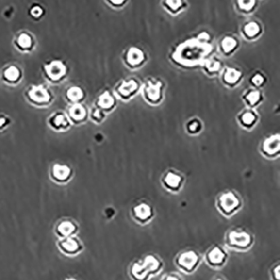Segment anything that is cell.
Here are the masks:
<instances>
[{"label":"cell","mask_w":280,"mask_h":280,"mask_svg":"<svg viewBox=\"0 0 280 280\" xmlns=\"http://www.w3.org/2000/svg\"><path fill=\"white\" fill-rule=\"evenodd\" d=\"M209 48L199 45V43L189 42L184 46H182L178 51V59L187 65L198 63V61L204 57L209 51Z\"/></svg>","instance_id":"obj_1"},{"label":"cell","mask_w":280,"mask_h":280,"mask_svg":"<svg viewBox=\"0 0 280 280\" xmlns=\"http://www.w3.org/2000/svg\"><path fill=\"white\" fill-rule=\"evenodd\" d=\"M158 267V262L152 256H149L146 258L143 265L135 264L133 268V274L138 279H143L148 271L155 270Z\"/></svg>","instance_id":"obj_2"},{"label":"cell","mask_w":280,"mask_h":280,"mask_svg":"<svg viewBox=\"0 0 280 280\" xmlns=\"http://www.w3.org/2000/svg\"><path fill=\"white\" fill-rule=\"evenodd\" d=\"M237 205L238 199L232 193H227L221 197V206L223 208L224 211L227 212H230L234 210Z\"/></svg>","instance_id":"obj_3"},{"label":"cell","mask_w":280,"mask_h":280,"mask_svg":"<svg viewBox=\"0 0 280 280\" xmlns=\"http://www.w3.org/2000/svg\"><path fill=\"white\" fill-rule=\"evenodd\" d=\"M231 243L234 245L239 246V247H246L248 245L251 241V237L246 232H236L233 231L230 235Z\"/></svg>","instance_id":"obj_4"},{"label":"cell","mask_w":280,"mask_h":280,"mask_svg":"<svg viewBox=\"0 0 280 280\" xmlns=\"http://www.w3.org/2000/svg\"><path fill=\"white\" fill-rule=\"evenodd\" d=\"M47 69L50 78L54 79L61 78L66 71L65 66L60 62H54V63H50L49 66H47Z\"/></svg>","instance_id":"obj_5"},{"label":"cell","mask_w":280,"mask_h":280,"mask_svg":"<svg viewBox=\"0 0 280 280\" xmlns=\"http://www.w3.org/2000/svg\"><path fill=\"white\" fill-rule=\"evenodd\" d=\"M198 260V257L194 252L183 253L179 259V264L187 269H191Z\"/></svg>","instance_id":"obj_6"},{"label":"cell","mask_w":280,"mask_h":280,"mask_svg":"<svg viewBox=\"0 0 280 280\" xmlns=\"http://www.w3.org/2000/svg\"><path fill=\"white\" fill-rule=\"evenodd\" d=\"M30 96L38 102H45L49 99V95L48 92L41 87L33 88L32 91L30 92Z\"/></svg>","instance_id":"obj_7"},{"label":"cell","mask_w":280,"mask_h":280,"mask_svg":"<svg viewBox=\"0 0 280 280\" xmlns=\"http://www.w3.org/2000/svg\"><path fill=\"white\" fill-rule=\"evenodd\" d=\"M265 151L268 153H274L280 150V137L279 135H275L266 141L264 144Z\"/></svg>","instance_id":"obj_8"},{"label":"cell","mask_w":280,"mask_h":280,"mask_svg":"<svg viewBox=\"0 0 280 280\" xmlns=\"http://www.w3.org/2000/svg\"><path fill=\"white\" fill-rule=\"evenodd\" d=\"M135 214L141 220H146L151 215V208L146 204H142L135 208Z\"/></svg>","instance_id":"obj_9"},{"label":"cell","mask_w":280,"mask_h":280,"mask_svg":"<svg viewBox=\"0 0 280 280\" xmlns=\"http://www.w3.org/2000/svg\"><path fill=\"white\" fill-rule=\"evenodd\" d=\"M143 60V53L142 50L136 49V48H132L129 51L128 55V61L132 65H136L141 63Z\"/></svg>","instance_id":"obj_10"},{"label":"cell","mask_w":280,"mask_h":280,"mask_svg":"<svg viewBox=\"0 0 280 280\" xmlns=\"http://www.w3.org/2000/svg\"><path fill=\"white\" fill-rule=\"evenodd\" d=\"M69 168L66 166H61V165H56L54 167V175L57 177L58 180H65L66 177L69 174Z\"/></svg>","instance_id":"obj_11"},{"label":"cell","mask_w":280,"mask_h":280,"mask_svg":"<svg viewBox=\"0 0 280 280\" xmlns=\"http://www.w3.org/2000/svg\"><path fill=\"white\" fill-rule=\"evenodd\" d=\"M224 257H225V255H224L223 252L218 247L213 249L210 252V255H209L210 260L213 264H220V263L223 261Z\"/></svg>","instance_id":"obj_12"},{"label":"cell","mask_w":280,"mask_h":280,"mask_svg":"<svg viewBox=\"0 0 280 280\" xmlns=\"http://www.w3.org/2000/svg\"><path fill=\"white\" fill-rule=\"evenodd\" d=\"M160 83L158 84H151L150 83L149 88H148V97L150 98L152 100H157L159 95H160Z\"/></svg>","instance_id":"obj_13"},{"label":"cell","mask_w":280,"mask_h":280,"mask_svg":"<svg viewBox=\"0 0 280 280\" xmlns=\"http://www.w3.org/2000/svg\"><path fill=\"white\" fill-rule=\"evenodd\" d=\"M73 231H74V226L67 221L63 222L58 227V231L63 236H68L71 233H73Z\"/></svg>","instance_id":"obj_14"},{"label":"cell","mask_w":280,"mask_h":280,"mask_svg":"<svg viewBox=\"0 0 280 280\" xmlns=\"http://www.w3.org/2000/svg\"><path fill=\"white\" fill-rule=\"evenodd\" d=\"M70 113L72 115V116L74 117L77 120H80V119H82L84 115H85V110L84 109L79 105V104H76L74 105L71 110H70Z\"/></svg>","instance_id":"obj_15"},{"label":"cell","mask_w":280,"mask_h":280,"mask_svg":"<svg viewBox=\"0 0 280 280\" xmlns=\"http://www.w3.org/2000/svg\"><path fill=\"white\" fill-rule=\"evenodd\" d=\"M135 88H136V82L134 80H131L121 86L120 92L122 95H129L131 93H132L135 90Z\"/></svg>","instance_id":"obj_16"},{"label":"cell","mask_w":280,"mask_h":280,"mask_svg":"<svg viewBox=\"0 0 280 280\" xmlns=\"http://www.w3.org/2000/svg\"><path fill=\"white\" fill-rule=\"evenodd\" d=\"M165 181H166L167 185L173 187V188H175V187H178L179 184H180V181H181V178L176 175V174H174V173H170L167 174V178H166Z\"/></svg>","instance_id":"obj_17"},{"label":"cell","mask_w":280,"mask_h":280,"mask_svg":"<svg viewBox=\"0 0 280 280\" xmlns=\"http://www.w3.org/2000/svg\"><path fill=\"white\" fill-rule=\"evenodd\" d=\"M62 246H63V248L66 250V252H74L79 247V245H78L77 242H76L75 240L72 239V238L64 241L62 243Z\"/></svg>","instance_id":"obj_18"},{"label":"cell","mask_w":280,"mask_h":280,"mask_svg":"<svg viewBox=\"0 0 280 280\" xmlns=\"http://www.w3.org/2000/svg\"><path fill=\"white\" fill-rule=\"evenodd\" d=\"M240 76H241V73L236 71L235 69H229L227 71L226 75H225V79L227 82H236L237 79H239Z\"/></svg>","instance_id":"obj_19"},{"label":"cell","mask_w":280,"mask_h":280,"mask_svg":"<svg viewBox=\"0 0 280 280\" xmlns=\"http://www.w3.org/2000/svg\"><path fill=\"white\" fill-rule=\"evenodd\" d=\"M113 98L111 97L108 93H105L101 96L100 99H99V104L102 107L110 108L113 105Z\"/></svg>","instance_id":"obj_20"},{"label":"cell","mask_w":280,"mask_h":280,"mask_svg":"<svg viewBox=\"0 0 280 280\" xmlns=\"http://www.w3.org/2000/svg\"><path fill=\"white\" fill-rule=\"evenodd\" d=\"M236 46V41L233 38L227 37L222 42V47L226 51H231Z\"/></svg>","instance_id":"obj_21"},{"label":"cell","mask_w":280,"mask_h":280,"mask_svg":"<svg viewBox=\"0 0 280 280\" xmlns=\"http://www.w3.org/2000/svg\"><path fill=\"white\" fill-rule=\"evenodd\" d=\"M67 95L72 100H78L82 98V92L79 88H70Z\"/></svg>","instance_id":"obj_22"},{"label":"cell","mask_w":280,"mask_h":280,"mask_svg":"<svg viewBox=\"0 0 280 280\" xmlns=\"http://www.w3.org/2000/svg\"><path fill=\"white\" fill-rule=\"evenodd\" d=\"M259 32V27L256 23H250L247 25H246L245 32L247 35L249 36H253Z\"/></svg>","instance_id":"obj_23"},{"label":"cell","mask_w":280,"mask_h":280,"mask_svg":"<svg viewBox=\"0 0 280 280\" xmlns=\"http://www.w3.org/2000/svg\"><path fill=\"white\" fill-rule=\"evenodd\" d=\"M19 75V70L17 69L15 66H11L5 72V76H6L7 79L12 80V81L18 79Z\"/></svg>","instance_id":"obj_24"},{"label":"cell","mask_w":280,"mask_h":280,"mask_svg":"<svg viewBox=\"0 0 280 280\" xmlns=\"http://www.w3.org/2000/svg\"><path fill=\"white\" fill-rule=\"evenodd\" d=\"M19 42L20 46L24 48H27L31 46L32 44V39L29 36V35H20V37L19 39Z\"/></svg>","instance_id":"obj_25"},{"label":"cell","mask_w":280,"mask_h":280,"mask_svg":"<svg viewBox=\"0 0 280 280\" xmlns=\"http://www.w3.org/2000/svg\"><path fill=\"white\" fill-rule=\"evenodd\" d=\"M206 66H207L209 71L214 72V71H217L220 68V63H218L217 61L211 60L208 62Z\"/></svg>","instance_id":"obj_26"},{"label":"cell","mask_w":280,"mask_h":280,"mask_svg":"<svg viewBox=\"0 0 280 280\" xmlns=\"http://www.w3.org/2000/svg\"><path fill=\"white\" fill-rule=\"evenodd\" d=\"M254 1H247V2H245V1H239L240 6L242 9H244V10H249L250 9H252V7L254 5Z\"/></svg>","instance_id":"obj_27"},{"label":"cell","mask_w":280,"mask_h":280,"mask_svg":"<svg viewBox=\"0 0 280 280\" xmlns=\"http://www.w3.org/2000/svg\"><path fill=\"white\" fill-rule=\"evenodd\" d=\"M259 97H260L259 93H258V92H252V93L248 95L247 99H248V100L250 101V103L253 104H255L256 102L259 99Z\"/></svg>","instance_id":"obj_28"},{"label":"cell","mask_w":280,"mask_h":280,"mask_svg":"<svg viewBox=\"0 0 280 280\" xmlns=\"http://www.w3.org/2000/svg\"><path fill=\"white\" fill-rule=\"evenodd\" d=\"M243 122L249 125V124H252L253 122V120H255V117L252 113H246L243 115Z\"/></svg>","instance_id":"obj_29"},{"label":"cell","mask_w":280,"mask_h":280,"mask_svg":"<svg viewBox=\"0 0 280 280\" xmlns=\"http://www.w3.org/2000/svg\"><path fill=\"white\" fill-rule=\"evenodd\" d=\"M55 122L57 123V126H66L67 125V120H66V118L63 116V115H58V116L56 118V120Z\"/></svg>","instance_id":"obj_30"},{"label":"cell","mask_w":280,"mask_h":280,"mask_svg":"<svg viewBox=\"0 0 280 280\" xmlns=\"http://www.w3.org/2000/svg\"><path fill=\"white\" fill-rule=\"evenodd\" d=\"M263 82H264V78H263L260 74L256 75L255 77L252 79V82H253L255 85H260Z\"/></svg>","instance_id":"obj_31"},{"label":"cell","mask_w":280,"mask_h":280,"mask_svg":"<svg viewBox=\"0 0 280 280\" xmlns=\"http://www.w3.org/2000/svg\"><path fill=\"white\" fill-rule=\"evenodd\" d=\"M168 5L173 9V10H177L179 7L181 6L182 2L181 1H168Z\"/></svg>","instance_id":"obj_32"},{"label":"cell","mask_w":280,"mask_h":280,"mask_svg":"<svg viewBox=\"0 0 280 280\" xmlns=\"http://www.w3.org/2000/svg\"><path fill=\"white\" fill-rule=\"evenodd\" d=\"M41 13H42V10H41V9L40 8V7H35V8H33V9H32V16H37L38 17V16H41Z\"/></svg>","instance_id":"obj_33"},{"label":"cell","mask_w":280,"mask_h":280,"mask_svg":"<svg viewBox=\"0 0 280 280\" xmlns=\"http://www.w3.org/2000/svg\"><path fill=\"white\" fill-rule=\"evenodd\" d=\"M198 123L194 122L192 123L191 125H190V126H189V129L191 130V131H193V132H195V131H196V129L198 128Z\"/></svg>","instance_id":"obj_34"},{"label":"cell","mask_w":280,"mask_h":280,"mask_svg":"<svg viewBox=\"0 0 280 280\" xmlns=\"http://www.w3.org/2000/svg\"><path fill=\"white\" fill-rule=\"evenodd\" d=\"M199 39H203V40H209V35L206 33H203L201 35L198 36Z\"/></svg>","instance_id":"obj_35"},{"label":"cell","mask_w":280,"mask_h":280,"mask_svg":"<svg viewBox=\"0 0 280 280\" xmlns=\"http://www.w3.org/2000/svg\"><path fill=\"white\" fill-rule=\"evenodd\" d=\"M95 116L97 117L99 119H100L101 115H99V110H96V112H95Z\"/></svg>","instance_id":"obj_36"},{"label":"cell","mask_w":280,"mask_h":280,"mask_svg":"<svg viewBox=\"0 0 280 280\" xmlns=\"http://www.w3.org/2000/svg\"><path fill=\"white\" fill-rule=\"evenodd\" d=\"M4 123H5V120H4L3 118H1V119H0V126H3Z\"/></svg>","instance_id":"obj_37"},{"label":"cell","mask_w":280,"mask_h":280,"mask_svg":"<svg viewBox=\"0 0 280 280\" xmlns=\"http://www.w3.org/2000/svg\"><path fill=\"white\" fill-rule=\"evenodd\" d=\"M167 280H178V279H176V278L169 277L168 278V279H167Z\"/></svg>","instance_id":"obj_38"},{"label":"cell","mask_w":280,"mask_h":280,"mask_svg":"<svg viewBox=\"0 0 280 280\" xmlns=\"http://www.w3.org/2000/svg\"><path fill=\"white\" fill-rule=\"evenodd\" d=\"M113 3H116V4H119V3H123L122 1H113Z\"/></svg>","instance_id":"obj_39"},{"label":"cell","mask_w":280,"mask_h":280,"mask_svg":"<svg viewBox=\"0 0 280 280\" xmlns=\"http://www.w3.org/2000/svg\"><path fill=\"white\" fill-rule=\"evenodd\" d=\"M73 280V279H70V280Z\"/></svg>","instance_id":"obj_40"},{"label":"cell","mask_w":280,"mask_h":280,"mask_svg":"<svg viewBox=\"0 0 280 280\" xmlns=\"http://www.w3.org/2000/svg\"></svg>","instance_id":"obj_41"}]
</instances>
